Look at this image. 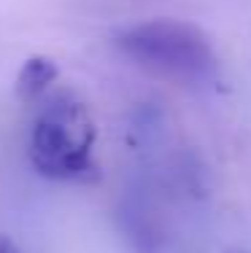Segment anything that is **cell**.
I'll use <instances>...</instances> for the list:
<instances>
[{
	"label": "cell",
	"mask_w": 251,
	"mask_h": 253,
	"mask_svg": "<svg viewBox=\"0 0 251 253\" xmlns=\"http://www.w3.org/2000/svg\"><path fill=\"white\" fill-rule=\"evenodd\" d=\"M57 78H59V68L54 59L44 57V54H35V57L25 59V65L19 68L16 94H19L22 102H38L51 89V84Z\"/></svg>",
	"instance_id": "3"
},
{
	"label": "cell",
	"mask_w": 251,
	"mask_h": 253,
	"mask_svg": "<svg viewBox=\"0 0 251 253\" xmlns=\"http://www.w3.org/2000/svg\"><path fill=\"white\" fill-rule=\"evenodd\" d=\"M98 129L87 105L62 92L38 108L30 126L27 154L38 175L49 180H84L95 172Z\"/></svg>",
	"instance_id": "1"
},
{
	"label": "cell",
	"mask_w": 251,
	"mask_h": 253,
	"mask_svg": "<svg viewBox=\"0 0 251 253\" xmlns=\"http://www.w3.org/2000/svg\"><path fill=\"white\" fill-rule=\"evenodd\" d=\"M0 253H22V248H19V245H16L11 237L0 234Z\"/></svg>",
	"instance_id": "4"
},
{
	"label": "cell",
	"mask_w": 251,
	"mask_h": 253,
	"mask_svg": "<svg viewBox=\"0 0 251 253\" xmlns=\"http://www.w3.org/2000/svg\"><path fill=\"white\" fill-rule=\"evenodd\" d=\"M113 43L135 65L178 81H211L219 68L211 38L192 22L170 16L135 22L119 30Z\"/></svg>",
	"instance_id": "2"
}]
</instances>
